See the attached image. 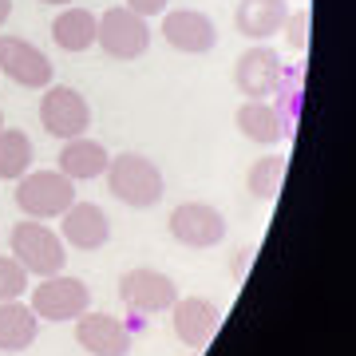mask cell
Here are the masks:
<instances>
[{
  "label": "cell",
  "instance_id": "6da1fadb",
  "mask_svg": "<svg viewBox=\"0 0 356 356\" xmlns=\"http://www.w3.org/2000/svg\"><path fill=\"white\" fill-rule=\"evenodd\" d=\"M103 178H107V191L123 206H131V210H151V206L163 202V194H166L163 170L147 154H135V151L115 154L107 163V170H103Z\"/></svg>",
  "mask_w": 356,
  "mask_h": 356
},
{
  "label": "cell",
  "instance_id": "7a4b0ae2",
  "mask_svg": "<svg viewBox=\"0 0 356 356\" xmlns=\"http://www.w3.org/2000/svg\"><path fill=\"white\" fill-rule=\"evenodd\" d=\"M8 245H13V257L28 269V277H51V273H64L67 266L64 238L36 218L16 222L13 234H8Z\"/></svg>",
  "mask_w": 356,
  "mask_h": 356
},
{
  "label": "cell",
  "instance_id": "3957f363",
  "mask_svg": "<svg viewBox=\"0 0 356 356\" xmlns=\"http://www.w3.org/2000/svg\"><path fill=\"white\" fill-rule=\"evenodd\" d=\"M72 202H76V182L60 170H28L24 178H16V206L24 210V218L48 222L60 218Z\"/></svg>",
  "mask_w": 356,
  "mask_h": 356
},
{
  "label": "cell",
  "instance_id": "277c9868",
  "mask_svg": "<svg viewBox=\"0 0 356 356\" xmlns=\"http://www.w3.org/2000/svg\"><path fill=\"white\" fill-rule=\"evenodd\" d=\"M95 44H99L111 60L127 64V60H143L147 48H151V20H143L139 13H131L127 4H115L99 16V32H95Z\"/></svg>",
  "mask_w": 356,
  "mask_h": 356
},
{
  "label": "cell",
  "instance_id": "5b68a950",
  "mask_svg": "<svg viewBox=\"0 0 356 356\" xmlns=\"http://www.w3.org/2000/svg\"><path fill=\"white\" fill-rule=\"evenodd\" d=\"M28 305H32V313L40 321L60 325V321H76L88 313L91 289L79 277H72V273H51V277H40V285H32Z\"/></svg>",
  "mask_w": 356,
  "mask_h": 356
},
{
  "label": "cell",
  "instance_id": "8992f818",
  "mask_svg": "<svg viewBox=\"0 0 356 356\" xmlns=\"http://www.w3.org/2000/svg\"><path fill=\"white\" fill-rule=\"evenodd\" d=\"M40 127L51 139H79L91 127V103L67 83H48L40 95Z\"/></svg>",
  "mask_w": 356,
  "mask_h": 356
},
{
  "label": "cell",
  "instance_id": "52a82bcc",
  "mask_svg": "<svg viewBox=\"0 0 356 356\" xmlns=\"http://www.w3.org/2000/svg\"><path fill=\"white\" fill-rule=\"evenodd\" d=\"M166 229L186 250H214L226 238V214L210 202H178L166 218Z\"/></svg>",
  "mask_w": 356,
  "mask_h": 356
},
{
  "label": "cell",
  "instance_id": "ba28073f",
  "mask_svg": "<svg viewBox=\"0 0 356 356\" xmlns=\"http://www.w3.org/2000/svg\"><path fill=\"white\" fill-rule=\"evenodd\" d=\"M119 301L139 313V317H154V313H170V305L178 301V285L166 273L151 266H139V269H127L119 277Z\"/></svg>",
  "mask_w": 356,
  "mask_h": 356
},
{
  "label": "cell",
  "instance_id": "9c48e42d",
  "mask_svg": "<svg viewBox=\"0 0 356 356\" xmlns=\"http://www.w3.org/2000/svg\"><path fill=\"white\" fill-rule=\"evenodd\" d=\"M0 76H8L13 83H20V88L44 91L56 72H51V60L32 44V40L0 32Z\"/></svg>",
  "mask_w": 356,
  "mask_h": 356
},
{
  "label": "cell",
  "instance_id": "30bf717a",
  "mask_svg": "<svg viewBox=\"0 0 356 356\" xmlns=\"http://www.w3.org/2000/svg\"><path fill=\"white\" fill-rule=\"evenodd\" d=\"M281 79H285V60L266 44L245 48L238 56V64H234V83H238L245 99H269L281 88Z\"/></svg>",
  "mask_w": 356,
  "mask_h": 356
},
{
  "label": "cell",
  "instance_id": "8fae6325",
  "mask_svg": "<svg viewBox=\"0 0 356 356\" xmlns=\"http://www.w3.org/2000/svg\"><path fill=\"white\" fill-rule=\"evenodd\" d=\"M163 40L182 56H206L218 48V28L214 20L198 8H178V13H163Z\"/></svg>",
  "mask_w": 356,
  "mask_h": 356
},
{
  "label": "cell",
  "instance_id": "7c38bea8",
  "mask_svg": "<svg viewBox=\"0 0 356 356\" xmlns=\"http://www.w3.org/2000/svg\"><path fill=\"white\" fill-rule=\"evenodd\" d=\"M218 325H222V309L206 297H178L170 305V329H175L178 344H186V348H206Z\"/></svg>",
  "mask_w": 356,
  "mask_h": 356
},
{
  "label": "cell",
  "instance_id": "4fadbf2b",
  "mask_svg": "<svg viewBox=\"0 0 356 356\" xmlns=\"http://www.w3.org/2000/svg\"><path fill=\"white\" fill-rule=\"evenodd\" d=\"M60 238L64 245H76L83 254L91 250H103L111 242V222H107V210L95 202H72L60 214Z\"/></svg>",
  "mask_w": 356,
  "mask_h": 356
},
{
  "label": "cell",
  "instance_id": "5bb4252c",
  "mask_svg": "<svg viewBox=\"0 0 356 356\" xmlns=\"http://www.w3.org/2000/svg\"><path fill=\"white\" fill-rule=\"evenodd\" d=\"M234 123H238V131H242L250 143H257V147H273V143H285L293 135V119L269 99H245L242 107L234 111Z\"/></svg>",
  "mask_w": 356,
  "mask_h": 356
},
{
  "label": "cell",
  "instance_id": "9a60e30c",
  "mask_svg": "<svg viewBox=\"0 0 356 356\" xmlns=\"http://www.w3.org/2000/svg\"><path fill=\"white\" fill-rule=\"evenodd\" d=\"M76 344L88 356H127L131 329L111 313H83L76 317Z\"/></svg>",
  "mask_w": 356,
  "mask_h": 356
},
{
  "label": "cell",
  "instance_id": "2e32d148",
  "mask_svg": "<svg viewBox=\"0 0 356 356\" xmlns=\"http://www.w3.org/2000/svg\"><path fill=\"white\" fill-rule=\"evenodd\" d=\"M289 16V0H238L234 8V28L242 32L245 40H269L277 36L281 24Z\"/></svg>",
  "mask_w": 356,
  "mask_h": 356
},
{
  "label": "cell",
  "instance_id": "e0dca14e",
  "mask_svg": "<svg viewBox=\"0 0 356 356\" xmlns=\"http://www.w3.org/2000/svg\"><path fill=\"white\" fill-rule=\"evenodd\" d=\"M107 163H111V154H107V147L95 139H88V135H79V139H67L64 151H60V175H67L72 182H91V178H103V170H107Z\"/></svg>",
  "mask_w": 356,
  "mask_h": 356
},
{
  "label": "cell",
  "instance_id": "ac0fdd59",
  "mask_svg": "<svg viewBox=\"0 0 356 356\" xmlns=\"http://www.w3.org/2000/svg\"><path fill=\"white\" fill-rule=\"evenodd\" d=\"M40 317L24 301H0V353H24L36 344Z\"/></svg>",
  "mask_w": 356,
  "mask_h": 356
},
{
  "label": "cell",
  "instance_id": "d6986e66",
  "mask_svg": "<svg viewBox=\"0 0 356 356\" xmlns=\"http://www.w3.org/2000/svg\"><path fill=\"white\" fill-rule=\"evenodd\" d=\"M95 32H99V16L88 13V8H76V4H67L64 13L51 20V40H56V48H64V51L95 48Z\"/></svg>",
  "mask_w": 356,
  "mask_h": 356
},
{
  "label": "cell",
  "instance_id": "ffe728a7",
  "mask_svg": "<svg viewBox=\"0 0 356 356\" xmlns=\"http://www.w3.org/2000/svg\"><path fill=\"white\" fill-rule=\"evenodd\" d=\"M32 139H28L20 127H0V178L4 182H16L32 170Z\"/></svg>",
  "mask_w": 356,
  "mask_h": 356
},
{
  "label": "cell",
  "instance_id": "44dd1931",
  "mask_svg": "<svg viewBox=\"0 0 356 356\" xmlns=\"http://www.w3.org/2000/svg\"><path fill=\"white\" fill-rule=\"evenodd\" d=\"M281 182H285V154H261L254 166H250V175H245V186L254 198L269 202V198H277Z\"/></svg>",
  "mask_w": 356,
  "mask_h": 356
},
{
  "label": "cell",
  "instance_id": "7402d4cb",
  "mask_svg": "<svg viewBox=\"0 0 356 356\" xmlns=\"http://www.w3.org/2000/svg\"><path fill=\"white\" fill-rule=\"evenodd\" d=\"M28 289V269L13 254H0V301H20Z\"/></svg>",
  "mask_w": 356,
  "mask_h": 356
},
{
  "label": "cell",
  "instance_id": "603a6c76",
  "mask_svg": "<svg viewBox=\"0 0 356 356\" xmlns=\"http://www.w3.org/2000/svg\"><path fill=\"white\" fill-rule=\"evenodd\" d=\"M281 32H285V44L293 51H305L309 48V13H289L285 24H281Z\"/></svg>",
  "mask_w": 356,
  "mask_h": 356
},
{
  "label": "cell",
  "instance_id": "cb8c5ba5",
  "mask_svg": "<svg viewBox=\"0 0 356 356\" xmlns=\"http://www.w3.org/2000/svg\"><path fill=\"white\" fill-rule=\"evenodd\" d=\"M123 4H127L131 13H139L143 20H151V16H163L166 13V4H170V0H123Z\"/></svg>",
  "mask_w": 356,
  "mask_h": 356
},
{
  "label": "cell",
  "instance_id": "d4e9b609",
  "mask_svg": "<svg viewBox=\"0 0 356 356\" xmlns=\"http://www.w3.org/2000/svg\"><path fill=\"white\" fill-rule=\"evenodd\" d=\"M13 16V0H0V28H4V20Z\"/></svg>",
  "mask_w": 356,
  "mask_h": 356
},
{
  "label": "cell",
  "instance_id": "484cf974",
  "mask_svg": "<svg viewBox=\"0 0 356 356\" xmlns=\"http://www.w3.org/2000/svg\"><path fill=\"white\" fill-rule=\"evenodd\" d=\"M40 4H64V8H67V4H72V0H40Z\"/></svg>",
  "mask_w": 356,
  "mask_h": 356
},
{
  "label": "cell",
  "instance_id": "4316f807",
  "mask_svg": "<svg viewBox=\"0 0 356 356\" xmlns=\"http://www.w3.org/2000/svg\"><path fill=\"white\" fill-rule=\"evenodd\" d=\"M0 127H4V111H0Z\"/></svg>",
  "mask_w": 356,
  "mask_h": 356
}]
</instances>
